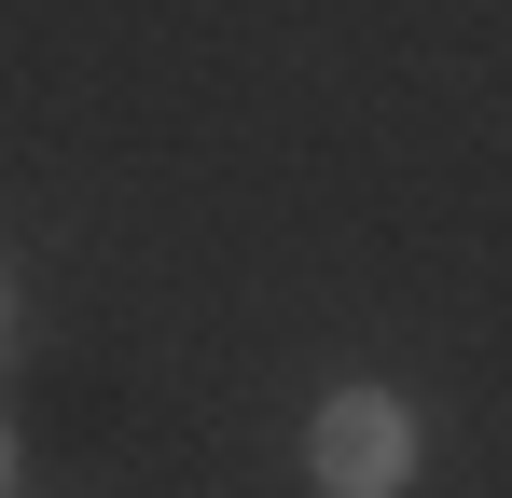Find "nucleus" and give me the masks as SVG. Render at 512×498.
<instances>
[{
	"instance_id": "f257e3e1",
	"label": "nucleus",
	"mask_w": 512,
	"mask_h": 498,
	"mask_svg": "<svg viewBox=\"0 0 512 498\" xmlns=\"http://www.w3.org/2000/svg\"><path fill=\"white\" fill-rule=\"evenodd\" d=\"M305 485L319 498H402L416 485V402L402 388H333L305 415Z\"/></svg>"
},
{
	"instance_id": "f03ea898",
	"label": "nucleus",
	"mask_w": 512,
	"mask_h": 498,
	"mask_svg": "<svg viewBox=\"0 0 512 498\" xmlns=\"http://www.w3.org/2000/svg\"><path fill=\"white\" fill-rule=\"evenodd\" d=\"M0 498H14V429H0Z\"/></svg>"
}]
</instances>
